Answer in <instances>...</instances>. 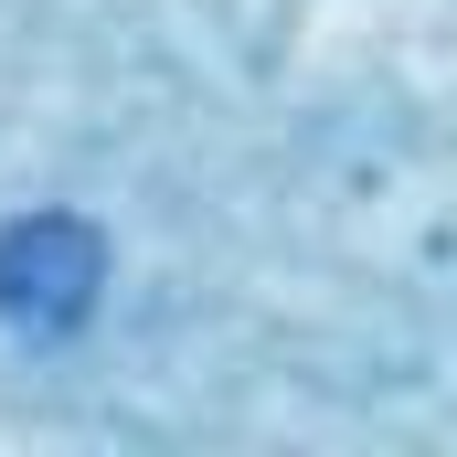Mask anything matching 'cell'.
I'll use <instances>...</instances> for the list:
<instances>
[{"instance_id":"cell-1","label":"cell","mask_w":457,"mask_h":457,"mask_svg":"<svg viewBox=\"0 0 457 457\" xmlns=\"http://www.w3.org/2000/svg\"><path fill=\"white\" fill-rule=\"evenodd\" d=\"M96 287H107V234L86 213H21V224H0V330L64 341V330L96 320Z\"/></svg>"}]
</instances>
